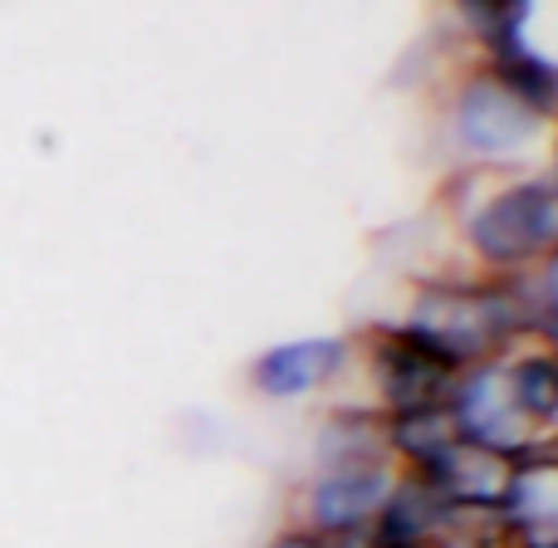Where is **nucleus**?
Instances as JSON below:
<instances>
[{"label":"nucleus","mask_w":558,"mask_h":548,"mask_svg":"<svg viewBox=\"0 0 558 548\" xmlns=\"http://www.w3.org/2000/svg\"><path fill=\"white\" fill-rule=\"evenodd\" d=\"M397 480V465H328V471H308L294 485L289 500V520L308 524L324 539H357L373 529L377 510H383L387 490Z\"/></svg>","instance_id":"obj_6"},{"label":"nucleus","mask_w":558,"mask_h":548,"mask_svg":"<svg viewBox=\"0 0 558 548\" xmlns=\"http://www.w3.org/2000/svg\"><path fill=\"white\" fill-rule=\"evenodd\" d=\"M500 377L510 392L520 422L530 426L539 441L558 436V357L539 343H520L500 357Z\"/></svg>","instance_id":"obj_11"},{"label":"nucleus","mask_w":558,"mask_h":548,"mask_svg":"<svg viewBox=\"0 0 558 548\" xmlns=\"http://www.w3.org/2000/svg\"><path fill=\"white\" fill-rule=\"evenodd\" d=\"M446 416H451L456 436L475 451L495 455V461H520L530 455L534 446H544L530 426L520 422L514 412L510 392H505V377H500V357H485V363H471L456 373L451 397H446Z\"/></svg>","instance_id":"obj_7"},{"label":"nucleus","mask_w":558,"mask_h":548,"mask_svg":"<svg viewBox=\"0 0 558 548\" xmlns=\"http://www.w3.org/2000/svg\"><path fill=\"white\" fill-rule=\"evenodd\" d=\"M456 373L461 367L397 314L373 318L353 333V382H348V392L363 397L383 416L446 406Z\"/></svg>","instance_id":"obj_4"},{"label":"nucleus","mask_w":558,"mask_h":548,"mask_svg":"<svg viewBox=\"0 0 558 548\" xmlns=\"http://www.w3.org/2000/svg\"><path fill=\"white\" fill-rule=\"evenodd\" d=\"M505 548H558V534H544V539H524V544H505Z\"/></svg>","instance_id":"obj_16"},{"label":"nucleus","mask_w":558,"mask_h":548,"mask_svg":"<svg viewBox=\"0 0 558 548\" xmlns=\"http://www.w3.org/2000/svg\"><path fill=\"white\" fill-rule=\"evenodd\" d=\"M436 133L451 167L514 172V167H539L549 123H539L485 64L461 59L436 88Z\"/></svg>","instance_id":"obj_3"},{"label":"nucleus","mask_w":558,"mask_h":548,"mask_svg":"<svg viewBox=\"0 0 558 548\" xmlns=\"http://www.w3.org/2000/svg\"><path fill=\"white\" fill-rule=\"evenodd\" d=\"M432 548H505V544L495 539L490 529H456V534H446V539L432 544Z\"/></svg>","instance_id":"obj_13"},{"label":"nucleus","mask_w":558,"mask_h":548,"mask_svg":"<svg viewBox=\"0 0 558 548\" xmlns=\"http://www.w3.org/2000/svg\"><path fill=\"white\" fill-rule=\"evenodd\" d=\"M456 529H481V524H465L426 480L397 471L392 490H387L383 510H377V520L367 534H373L383 548H432Z\"/></svg>","instance_id":"obj_10"},{"label":"nucleus","mask_w":558,"mask_h":548,"mask_svg":"<svg viewBox=\"0 0 558 548\" xmlns=\"http://www.w3.org/2000/svg\"><path fill=\"white\" fill-rule=\"evenodd\" d=\"M353 382V333H294L255 348L245 363V387L270 406L338 397Z\"/></svg>","instance_id":"obj_5"},{"label":"nucleus","mask_w":558,"mask_h":548,"mask_svg":"<svg viewBox=\"0 0 558 548\" xmlns=\"http://www.w3.org/2000/svg\"><path fill=\"white\" fill-rule=\"evenodd\" d=\"M373 461H387V416L353 392L328 397L314 422V436H308V471L373 465Z\"/></svg>","instance_id":"obj_9"},{"label":"nucleus","mask_w":558,"mask_h":548,"mask_svg":"<svg viewBox=\"0 0 558 548\" xmlns=\"http://www.w3.org/2000/svg\"><path fill=\"white\" fill-rule=\"evenodd\" d=\"M260 548H333V539H324V534H314L308 524H299L284 514V520L260 539Z\"/></svg>","instance_id":"obj_12"},{"label":"nucleus","mask_w":558,"mask_h":548,"mask_svg":"<svg viewBox=\"0 0 558 548\" xmlns=\"http://www.w3.org/2000/svg\"><path fill=\"white\" fill-rule=\"evenodd\" d=\"M530 279H534V294H539L544 304H558V251H554L549 260H544V265H539V270H534Z\"/></svg>","instance_id":"obj_14"},{"label":"nucleus","mask_w":558,"mask_h":548,"mask_svg":"<svg viewBox=\"0 0 558 548\" xmlns=\"http://www.w3.org/2000/svg\"><path fill=\"white\" fill-rule=\"evenodd\" d=\"M485 529L500 544H524V539L558 534V455L549 441L505 465V480L490 504Z\"/></svg>","instance_id":"obj_8"},{"label":"nucleus","mask_w":558,"mask_h":548,"mask_svg":"<svg viewBox=\"0 0 558 548\" xmlns=\"http://www.w3.org/2000/svg\"><path fill=\"white\" fill-rule=\"evenodd\" d=\"M549 446H554V455H558V436H549Z\"/></svg>","instance_id":"obj_17"},{"label":"nucleus","mask_w":558,"mask_h":548,"mask_svg":"<svg viewBox=\"0 0 558 548\" xmlns=\"http://www.w3.org/2000/svg\"><path fill=\"white\" fill-rule=\"evenodd\" d=\"M539 172H544V182L558 192V123L549 127V137H544V153H539Z\"/></svg>","instance_id":"obj_15"},{"label":"nucleus","mask_w":558,"mask_h":548,"mask_svg":"<svg viewBox=\"0 0 558 548\" xmlns=\"http://www.w3.org/2000/svg\"><path fill=\"white\" fill-rule=\"evenodd\" d=\"M446 216V260L485 275H534L558 251V192L539 167L475 172L451 167L436 192Z\"/></svg>","instance_id":"obj_1"},{"label":"nucleus","mask_w":558,"mask_h":548,"mask_svg":"<svg viewBox=\"0 0 558 548\" xmlns=\"http://www.w3.org/2000/svg\"><path fill=\"white\" fill-rule=\"evenodd\" d=\"M402 324L432 338L456 367L505 357L530 343L534 328V279L530 275H485L471 265L436 260L407 284Z\"/></svg>","instance_id":"obj_2"}]
</instances>
